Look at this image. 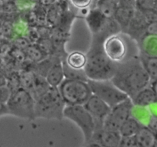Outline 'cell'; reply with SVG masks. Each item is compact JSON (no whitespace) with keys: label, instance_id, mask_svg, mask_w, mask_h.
I'll list each match as a JSON object with an SVG mask.
<instances>
[{"label":"cell","instance_id":"5","mask_svg":"<svg viewBox=\"0 0 157 147\" xmlns=\"http://www.w3.org/2000/svg\"><path fill=\"white\" fill-rule=\"evenodd\" d=\"M9 114L26 119H34L35 99L31 92L24 87H19L13 91L6 103Z\"/></svg>","mask_w":157,"mask_h":147},{"label":"cell","instance_id":"32","mask_svg":"<svg viewBox=\"0 0 157 147\" xmlns=\"http://www.w3.org/2000/svg\"><path fill=\"white\" fill-rule=\"evenodd\" d=\"M153 147H157V133H155V142H154Z\"/></svg>","mask_w":157,"mask_h":147},{"label":"cell","instance_id":"19","mask_svg":"<svg viewBox=\"0 0 157 147\" xmlns=\"http://www.w3.org/2000/svg\"><path fill=\"white\" fill-rule=\"evenodd\" d=\"M139 57L151 81L157 79V56H147L140 54Z\"/></svg>","mask_w":157,"mask_h":147},{"label":"cell","instance_id":"33","mask_svg":"<svg viewBox=\"0 0 157 147\" xmlns=\"http://www.w3.org/2000/svg\"><path fill=\"white\" fill-rule=\"evenodd\" d=\"M2 64V59H1V57H0V65Z\"/></svg>","mask_w":157,"mask_h":147},{"label":"cell","instance_id":"13","mask_svg":"<svg viewBox=\"0 0 157 147\" xmlns=\"http://www.w3.org/2000/svg\"><path fill=\"white\" fill-rule=\"evenodd\" d=\"M129 98L136 106L147 108L157 103L156 95L149 86L141 89Z\"/></svg>","mask_w":157,"mask_h":147},{"label":"cell","instance_id":"10","mask_svg":"<svg viewBox=\"0 0 157 147\" xmlns=\"http://www.w3.org/2000/svg\"><path fill=\"white\" fill-rule=\"evenodd\" d=\"M83 106L94 119L95 130L102 128L104 119L110 111L111 107L94 94H92Z\"/></svg>","mask_w":157,"mask_h":147},{"label":"cell","instance_id":"17","mask_svg":"<svg viewBox=\"0 0 157 147\" xmlns=\"http://www.w3.org/2000/svg\"><path fill=\"white\" fill-rule=\"evenodd\" d=\"M134 11L135 10H133V9H126L120 7V8H117L116 13H115L113 19L119 24V25L121 28V30H123L124 33L127 29L129 22H130L131 19L133 16Z\"/></svg>","mask_w":157,"mask_h":147},{"label":"cell","instance_id":"18","mask_svg":"<svg viewBox=\"0 0 157 147\" xmlns=\"http://www.w3.org/2000/svg\"><path fill=\"white\" fill-rule=\"evenodd\" d=\"M142 126L143 125L141 122L131 116L123 122L119 130V133H120L121 136H135Z\"/></svg>","mask_w":157,"mask_h":147},{"label":"cell","instance_id":"28","mask_svg":"<svg viewBox=\"0 0 157 147\" xmlns=\"http://www.w3.org/2000/svg\"><path fill=\"white\" fill-rule=\"evenodd\" d=\"M146 33L157 36V20L152 21V22L148 23L147 27H146Z\"/></svg>","mask_w":157,"mask_h":147},{"label":"cell","instance_id":"14","mask_svg":"<svg viewBox=\"0 0 157 147\" xmlns=\"http://www.w3.org/2000/svg\"><path fill=\"white\" fill-rule=\"evenodd\" d=\"M136 42L140 54L147 56H157V36L145 33Z\"/></svg>","mask_w":157,"mask_h":147},{"label":"cell","instance_id":"31","mask_svg":"<svg viewBox=\"0 0 157 147\" xmlns=\"http://www.w3.org/2000/svg\"><path fill=\"white\" fill-rule=\"evenodd\" d=\"M7 79L2 74H0V86H6Z\"/></svg>","mask_w":157,"mask_h":147},{"label":"cell","instance_id":"16","mask_svg":"<svg viewBox=\"0 0 157 147\" xmlns=\"http://www.w3.org/2000/svg\"><path fill=\"white\" fill-rule=\"evenodd\" d=\"M135 137L139 147H153L155 133L146 126H142Z\"/></svg>","mask_w":157,"mask_h":147},{"label":"cell","instance_id":"23","mask_svg":"<svg viewBox=\"0 0 157 147\" xmlns=\"http://www.w3.org/2000/svg\"><path fill=\"white\" fill-rule=\"evenodd\" d=\"M13 90L8 86H0V103L6 104L12 95Z\"/></svg>","mask_w":157,"mask_h":147},{"label":"cell","instance_id":"30","mask_svg":"<svg viewBox=\"0 0 157 147\" xmlns=\"http://www.w3.org/2000/svg\"><path fill=\"white\" fill-rule=\"evenodd\" d=\"M149 86L152 88V90L154 91V92L155 93L157 96V79L153 80V81L150 82V84H149Z\"/></svg>","mask_w":157,"mask_h":147},{"label":"cell","instance_id":"26","mask_svg":"<svg viewBox=\"0 0 157 147\" xmlns=\"http://www.w3.org/2000/svg\"><path fill=\"white\" fill-rule=\"evenodd\" d=\"M72 6L78 10H84L91 3L92 0H70Z\"/></svg>","mask_w":157,"mask_h":147},{"label":"cell","instance_id":"9","mask_svg":"<svg viewBox=\"0 0 157 147\" xmlns=\"http://www.w3.org/2000/svg\"><path fill=\"white\" fill-rule=\"evenodd\" d=\"M133 103L129 97L123 102L111 107L103 120V128L112 131H119L123 122L131 116Z\"/></svg>","mask_w":157,"mask_h":147},{"label":"cell","instance_id":"11","mask_svg":"<svg viewBox=\"0 0 157 147\" xmlns=\"http://www.w3.org/2000/svg\"><path fill=\"white\" fill-rule=\"evenodd\" d=\"M121 135L119 131H112L105 130L102 127L101 129L95 130L90 145L95 144L97 146L104 147H117L120 146Z\"/></svg>","mask_w":157,"mask_h":147},{"label":"cell","instance_id":"21","mask_svg":"<svg viewBox=\"0 0 157 147\" xmlns=\"http://www.w3.org/2000/svg\"><path fill=\"white\" fill-rule=\"evenodd\" d=\"M63 71H64L65 78L71 79H79L83 81H88V77L86 74L84 69H74L69 67L66 63L63 61Z\"/></svg>","mask_w":157,"mask_h":147},{"label":"cell","instance_id":"12","mask_svg":"<svg viewBox=\"0 0 157 147\" xmlns=\"http://www.w3.org/2000/svg\"><path fill=\"white\" fill-rule=\"evenodd\" d=\"M148 23V21L140 10L134 11L133 16L125 33L131 37V39L137 41L146 33Z\"/></svg>","mask_w":157,"mask_h":147},{"label":"cell","instance_id":"4","mask_svg":"<svg viewBox=\"0 0 157 147\" xmlns=\"http://www.w3.org/2000/svg\"><path fill=\"white\" fill-rule=\"evenodd\" d=\"M58 89L66 106L84 105L93 94L88 82L79 79L65 78Z\"/></svg>","mask_w":157,"mask_h":147},{"label":"cell","instance_id":"24","mask_svg":"<svg viewBox=\"0 0 157 147\" xmlns=\"http://www.w3.org/2000/svg\"><path fill=\"white\" fill-rule=\"evenodd\" d=\"M120 146L122 147H136L138 146L135 136H121Z\"/></svg>","mask_w":157,"mask_h":147},{"label":"cell","instance_id":"6","mask_svg":"<svg viewBox=\"0 0 157 147\" xmlns=\"http://www.w3.org/2000/svg\"><path fill=\"white\" fill-rule=\"evenodd\" d=\"M127 34L116 33L104 40L102 48L105 55L115 63H121L134 56L131 55V41Z\"/></svg>","mask_w":157,"mask_h":147},{"label":"cell","instance_id":"7","mask_svg":"<svg viewBox=\"0 0 157 147\" xmlns=\"http://www.w3.org/2000/svg\"><path fill=\"white\" fill-rule=\"evenodd\" d=\"M63 116L75 122L82 130L86 143H90L95 131V121L83 105L66 106Z\"/></svg>","mask_w":157,"mask_h":147},{"label":"cell","instance_id":"8","mask_svg":"<svg viewBox=\"0 0 157 147\" xmlns=\"http://www.w3.org/2000/svg\"><path fill=\"white\" fill-rule=\"evenodd\" d=\"M92 93L108 104L110 107L123 102L128 98L125 92L116 87L110 80H92L88 79Z\"/></svg>","mask_w":157,"mask_h":147},{"label":"cell","instance_id":"15","mask_svg":"<svg viewBox=\"0 0 157 147\" xmlns=\"http://www.w3.org/2000/svg\"><path fill=\"white\" fill-rule=\"evenodd\" d=\"M48 84L52 87H58L65 79L63 62L59 59L48 71L46 75Z\"/></svg>","mask_w":157,"mask_h":147},{"label":"cell","instance_id":"29","mask_svg":"<svg viewBox=\"0 0 157 147\" xmlns=\"http://www.w3.org/2000/svg\"><path fill=\"white\" fill-rule=\"evenodd\" d=\"M6 114H9V110L6 104L0 103V116H3Z\"/></svg>","mask_w":157,"mask_h":147},{"label":"cell","instance_id":"25","mask_svg":"<svg viewBox=\"0 0 157 147\" xmlns=\"http://www.w3.org/2000/svg\"><path fill=\"white\" fill-rule=\"evenodd\" d=\"M27 52H28V55L29 56L32 60L37 61V60H41L40 56L43 55L44 52L42 50L41 48H38L36 47H29Z\"/></svg>","mask_w":157,"mask_h":147},{"label":"cell","instance_id":"27","mask_svg":"<svg viewBox=\"0 0 157 147\" xmlns=\"http://www.w3.org/2000/svg\"><path fill=\"white\" fill-rule=\"evenodd\" d=\"M146 126L149 127L155 133H157V115H154L151 113L149 121L146 124Z\"/></svg>","mask_w":157,"mask_h":147},{"label":"cell","instance_id":"20","mask_svg":"<svg viewBox=\"0 0 157 147\" xmlns=\"http://www.w3.org/2000/svg\"><path fill=\"white\" fill-rule=\"evenodd\" d=\"M86 54L81 52H73L66 56L65 62L74 69H84L86 64Z\"/></svg>","mask_w":157,"mask_h":147},{"label":"cell","instance_id":"2","mask_svg":"<svg viewBox=\"0 0 157 147\" xmlns=\"http://www.w3.org/2000/svg\"><path fill=\"white\" fill-rule=\"evenodd\" d=\"M102 41L93 39L92 46L86 54L84 70L89 79L110 80L116 72L117 63H113L105 55Z\"/></svg>","mask_w":157,"mask_h":147},{"label":"cell","instance_id":"1","mask_svg":"<svg viewBox=\"0 0 157 147\" xmlns=\"http://www.w3.org/2000/svg\"><path fill=\"white\" fill-rule=\"evenodd\" d=\"M110 81L131 97L149 86L151 80L140 57L134 56L123 63H118L116 72Z\"/></svg>","mask_w":157,"mask_h":147},{"label":"cell","instance_id":"22","mask_svg":"<svg viewBox=\"0 0 157 147\" xmlns=\"http://www.w3.org/2000/svg\"><path fill=\"white\" fill-rule=\"evenodd\" d=\"M116 10V6L110 0H101L99 2V10L106 17L113 18Z\"/></svg>","mask_w":157,"mask_h":147},{"label":"cell","instance_id":"3","mask_svg":"<svg viewBox=\"0 0 157 147\" xmlns=\"http://www.w3.org/2000/svg\"><path fill=\"white\" fill-rule=\"evenodd\" d=\"M66 103L62 98L58 87L49 89L35 99V116L48 119L61 120Z\"/></svg>","mask_w":157,"mask_h":147}]
</instances>
